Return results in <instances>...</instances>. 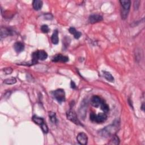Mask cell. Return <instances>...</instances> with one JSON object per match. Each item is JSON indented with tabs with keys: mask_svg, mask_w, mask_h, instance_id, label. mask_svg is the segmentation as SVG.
I'll return each mask as SVG.
<instances>
[{
	"mask_svg": "<svg viewBox=\"0 0 145 145\" xmlns=\"http://www.w3.org/2000/svg\"><path fill=\"white\" fill-rule=\"evenodd\" d=\"M120 128V123L118 121H114L113 123L104 129L99 131V134L102 137L107 138L109 137H112L115 135L119 130Z\"/></svg>",
	"mask_w": 145,
	"mask_h": 145,
	"instance_id": "cell-1",
	"label": "cell"
},
{
	"mask_svg": "<svg viewBox=\"0 0 145 145\" xmlns=\"http://www.w3.org/2000/svg\"><path fill=\"white\" fill-rule=\"evenodd\" d=\"M32 61H31V63L32 65H34L37 62V61L39 60L43 61L47 59L48 57V55L46 52L43 50H40L33 52L32 55Z\"/></svg>",
	"mask_w": 145,
	"mask_h": 145,
	"instance_id": "cell-2",
	"label": "cell"
},
{
	"mask_svg": "<svg viewBox=\"0 0 145 145\" xmlns=\"http://www.w3.org/2000/svg\"><path fill=\"white\" fill-rule=\"evenodd\" d=\"M120 2L122 6L121 9V17L122 19H126L128 17L129 11L130 8L131 1L129 0H121Z\"/></svg>",
	"mask_w": 145,
	"mask_h": 145,
	"instance_id": "cell-3",
	"label": "cell"
},
{
	"mask_svg": "<svg viewBox=\"0 0 145 145\" xmlns=\"http://www.w3.org/2000/svg\"><path fill=\"white\" fill-rule=\"evenodd\" d=\"M53 95L59 103H62L65 100V93L62 89H58L53 92Z\"/></svg>",
	"mask_w": 145,
	"mask_h": 145,
	"instance_id": "cell-4",
	"label": "cell"
},
{
	"mask_svg": "<svg viewBox=\"0 0 145 145\" xmlns=\"http://www.w3.org/2000/svg\"><path fill=\"white\" fill-rule=\"evenodd\" d=\"M66 116L67 119L71 121L72 123H73L75 124L78 125H82V124L80 123L79 120H78L77 114L73 110H69L66 113Z\"/></svg>",
	"mask_w": 145,
	"mask_h": 145,
	"instance_id": "cell-5",
	"label": "cell"
},
{
	"mask_svg": "<svg viewBox=\"0 0 145 145\" xmlns=\"http://www.w3.org/2000/svg\"><path fill=\"white\" fill-rule=\"evenodd\" d=\"M77 139L78 142L83 145H86L87 143V141H88V137L86 134L85 133H79L77 137Z\"/></svg>",
	"mask_w": 145,
	"mask_h": 145,
	"instance_id": "cell-6",
	"label": "cell"
},
{
	"mask_svg": "<svg viewBox=\"0 0 145 145\" xmlns=\"http://www.w3.org/2000/svg\"><path fill=\"white\" fill-rule=\"evenodd\" d=\"M103 21V17L99 14H92L89 18V22L91 24L101 22Z\"/></svg>",
	"mask_w": 145,
	"mask_h": 145,
	"instance_id": "cell-7",
	"label": "cell"
},
{
	"mask_svg": "<svg viewBox=\"0 0 145 145\" xmlns=\"http://www.w3.org/2000/svg\"><path fill=\"white\" fill-rule=\"evenodd\" d=\"M103 101L102 99L98 96H94L91 99V104L94 107L98 108L100 107L101 102Z\"/></svg>",
	"mask_w": 145,
	"mask_h": 145,
	"instance_id": "cell-8",
	"label": "cell"
},
{
	"mask_svg": "<svg viewBox=\"0 0 145 145\" xmlns=\"http://www.w3.org/2000/svg\"><path fill=\"white\" fill-rule=\"evenodd\" d=\"M52 61L53 62H66L69 61V58L67 56H63L61 54H58L53 57Z\"/></svg>",
	"mask_w": 145,
	"mask_h": 145,
	"instance_id": "cell-9",
	"label": "cell"
},
{
	"mask_svg": "<svg viewBox=\"0 0 145 145\" xmlns=\"http://www.w3.org/2000/svg\"><path fill=\"white\" fill-rule=\"evenodd\" d=\"M107 119V116L104 113H99L98 114H96L95 122L97 123H102Z\"/></svg>",
	"mask_w": 145,
	"mask_h": 145,
	"instance_id": "cell-10",
	"label": "cell"
},
{
	"mask_svg": "<svg viewBox=\"0 0 145 145\" xmlns=\"http://www.w3.org/2000/svg\"><path fill=\"white\" fill-rule=\"evenodd\" d=\"M14 48L17 53L22 52L25 49V45L21 42H17L14 45Z\"/></svg>",
	"mask_w": 145,
	"mask_h": 145,
	"instance_id": "cell-11",
	"label": "cell"
},
{
	"mask_svg": "<svg viewBox=\"0 0 145 145\" xmlns=\"http://www.w3.org/2000/svg\"><path fill=\"white\" fill-rule=\"evenodd\" d=\"M51 40L52 43L54 44H57L59 43V32L57 30H55L54 32H53L51 37Z\"/></svg>",
	"mask_w": 145,
	"mask_h": 145,
	"instance_id": "cell-12",
	"label": "cell"
},
{
	"mask_svg": "<svg viewBox=\"0 0 145 145\" xmlns=\"http://www.w3.org/2000/svg\"><path fill=\"white\" fill-rule=\"evenodd\" d=\"M69 32L71 34H72V35H74V37L76 39H78L79 38H80V37H81L82 35V33L81 32L77 31L76 29L74 27H70L69 28Z\"/></svg>",
	"mask_w": 145,
	"mask_h": 145,
	"instance_id": "cell-13",
	"label": "cell"
},
{
	"mask_svg": "<svg viewBox=\"0 0 145 145\" xmlns=\"http://www.w3.org/2000/svg\"><path fill=\"white\" fill-rule=\"evenodd\" d=\"M32 6L35 10H39L43 6V1H40V0H35L33 1Z\"/></svg>",
	"mask_w": 145,
	"mask_h": 145,
	"instance_id": "cell-14",
	"label": "cell"
},
{
	"mask_svg": "<svg viewBox=\"0 0 145 145\" xmlns=\"http://www.w3.org/2000/svg\"><path fill=\"white\" fill-rule=\"evenodd\" d=\"M11 31L10 30L7 28H1V38H4L7 37V36L11 35Z\"/></svg>",
	"mask_w": 145,
	"mask_h": 145,
	"instance_id": "cell-15",
	"label": "cell"
},
{
	"mask_svg": "<svg viewBox=\"0 0 145 145\" xmlns=\"http://www.w3.org/2000/svg\"><path fill=\"white\" fill-rule=\"evenodd\" d=\"M32 119L33 120V121L35 123V124L40 125V127L43 125L44 123H45L44 120L42 117H38L37 116H33L32 118Z\"/></svg>",
	"mask_w": 145,
	"mask_h": 145,
	"instance_id": "cell-16",
	"label": "cell"
},
{
	"mask_svg": "<svg viewBox=\"0 0 145 145\" xmlns=\"http://www.w3.org/2000/svg\"><path fill=\"white\" fill-rule=\"evenodd\" d=\"M103 75L104 78L107 80L108 81L110 82H114V78L112 76V75L108 71H103Z\"/></svg>",
	"mask_w": 145,
	"mask_h": 145,
	"instance_id": "cell-17",
	"label": "cell"
},
{
	"mask_svg": "<svg viewBox=\"0 0 145 145\" xmlns=\"http://www.w3.org/2000/svg\"><path fill=\"white\" fill-rule=\"evenodd\" d=\"M100 107L103 111H104V113H108L109 112V107L108 105L105 102V101L103 100V101L101 102V103L100 105Z\"/></svg>",
	"mask_w": 145,
	"mask_h": 145,
	"instance_id": "cell-18",
	"label": "cell"
},
{
	"mask_svg": "<svg viewBox=\"0 0 145 145\" xmlns=\"http://www.w3.org/2000/svg\"><path fill=\"white\" fill-rule=\"evenodd\" d=\"M120 143V139L117 136L114 135L112 136V138L110 139L109 144H119Z\"/></svg>",
	"mask_w": 145,
	"mask_h": 145,
	"instance_id": "cell-19",
	"label": "cell"
},
{
	"mask_svg": "<svg viewBox=\"0 0 145 145\" xmlns=\"http://www.w3.org/2000/svg\"><path fill=\"white\" fill-rule=\"evenodd\" d=\"M4 83L7 85H13L17 82V80L15 78H11L4 80Z\"/></svg>",
	"mask_w": 145,
	"mask_h": 145,
	"instance_id": "cell-20",
	"label": "cell"
},
{
	"mask_svg": "<svg viewBox=\"0 0 145 145\" xmlns=\"http://www.w3.org/2000/svg\"><path fill=\"white\" fill-rule=\"evenodd\" d=\"M49 116L50 118L51 121L53 123H57V119L56 117V113L52 112H49Z\"/></svg>",
	"mask_w": 145,
	"mask_h": 145,
	"instance_id": "cell-21",
	"label": "cell"
},
{
	"mask_svg": "<svg viewBox=\"0 0 145 145\" xmlns=\"http://www.w3.org/2000/svg\"><path fill=\"white\" fill-rule=\"evenodd\" d=\"M41 30L43 33H48L49 31V28L47 25H43L41 27Z\"/></svg>",
	"mask_w": 145,
	"mask_h": 145,
	"instance_id": "cell-22",
	"label": "cell"
},
{
	"mask_svg": "<svg viewBox=\"0 0 145 145\" xmlns=\"http://www.w3.org/2000/svg\"><path fill=\"white\" fill-rule=\"evenodd\" d=\"M41 129L43 131L44 133H47L48 132V128L47 127V124L45 123H44L43 125H42L41 126Z\"/></svg>",
	"mask_w": 145,
	"mask_h": 145,
	"instance_id": "cell-23",
	"label": "cell"
},
{
	"mask_svg": "<svg viewBox=\"0 0 145 145\" xmlns=\"http://www.w3.org/2000/svg\"><path fill=\"white\" fill-rule=\"evenodd\" d=\"M3 71L5 72V74H11V72L13 71V69L11 67H7V68H5L3 70Z\"/></svg>",
	"mask_w": 145,
	"mask_h": 145,
	"instance_id": "cell-24",
	"label": "cell"
},
{
	"mask_svg": "<svg viewBox=\"0 0 145 145\" xmlns=\"http://www.w3.org/2000/svg\"><path fill=\"white\" fill-rule=\"evenodd\" d=\"M70 85H71V87L72 89H76V85H75V83H74L73 81H71V82Z\"/></svg>",
	"mask_w": 145,
	"mask_h": 145,
	"instance_id": "cell-25",
	"label": "cell"
}]
</instances>
